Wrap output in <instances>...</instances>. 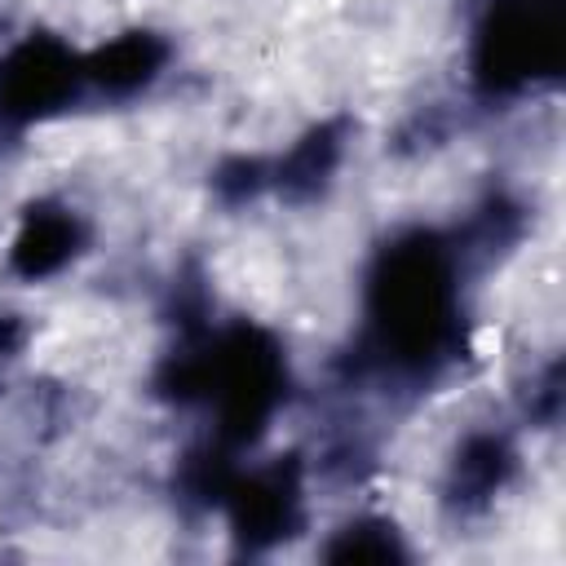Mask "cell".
<instances>
[{
  "label": "cell",
  "mask_w": 566,
  "mask_h": 566,
  "mask_svg": "<svg viewBox=\"0 0 566 566\" xmlns=\"http://www.w3.org/2000/svg\"><path fill=\"white\" fill-rule=\"evenodd\" d=\"M367 318L385 363L407 371L442 363L460 336L455 252L433 234L389 243L367 283Z\"/></svg>",
  "instance_id": "1"
},
{
  "label": "cell",
  "mask_w": 566,
  "mask_h": 566,
  "mask_svg": "<svg viewBox=\"0 0 566 566\" xmlns=\"http://www.w3.org/2000/svg\"><path fill=\"white\" fill-rule=\"evenodd\" d=\"M566 57L562 0H491L473 40V75L491 93L557 80Z\"/></svg>",
  "instance_id": "2"
},
{
  "label": "cell",
  "mask_w": 566,
  "mask_h": 566,
  "mask_svg": "<svg viewBox=\"0 0 566 566\" xmlns=\"http://www.w3.org/2000/svg\"><path fill=\"white\" fill-rule=\"evenodd\" d=\"M190 380L217 402L221 433L248 442L283 398V358L261 332L239 327L190 367Z\"/></svg>",
  "instance_id": "3"
},
{
  "label": "cell",
  "mask_w": 566,
  "mask_h": 566,
  "mask_svg": "<svg viewBox=\"0 0 566 566\" xmlns=\"http://www.w3.org/2000/svg\"><path fill=\"white\" fill-rule=\"evenodd\" d=\"M80 84H84V62L49 35H31L0 62V111L22 124L44 119L62 111L80 93Z\"/></svg>",
  "instance_id": "4"
},
{
  "label": "cell",
  "mask_w": 566,
  "mask_h": 566,
  "mask_svg": "<svg viewBox=\"0 0 566 566\" xmlns=\"http://www.w3.org/2000/svg\"><path fill=\"white\" fill-rule=\"evenodd\" d=\"M296 478L283 469H261L226 486L230 522L243 539H274L296 522Z\"/></svg>",
  "instance_id": "5"
},
{
  "label": "cell",
  "mask_w": 566,
  "mask_h": 566,
  "mask_svg": "<svg viewBox=\"0 0 566 566\" xmlns=\"http://www.w3.org/2000/svg\"><path fill=\"white\" fill-rule=\"evenodd\" d=\"M80 248V217L66 208H31L13 239V270L27 279H44L62 270Z\"/></svg>",
  "instance_id": "6"
},
{
  "label": "cell",
  "mask_w": 566,
  "mask_h": 566,
  "mask_svg": "<svg viewBox=\"0 0 566 566\" xmlns=\"http://www.w3.org/2000/svg\"><path fill=\"white\" fill-rule=\"evenodd\" d=\"M159 66H164V44L146 31H133L111 40L102 53L84 57V80L111 93H137L159 75Z\"/></svg>",
  "instance_id": "7"
},
{
  "label": "cell",
  "mask_w": 566,
  "mask_h": 566,
  "mask_svg": "<svg viewBox=\"0 0 566 566\" xmlns=\"http://www.w3.org/2000/svg\"><path fill=\"white\" fill-rule=\"evenodd\" d=\"M509 447L504 438H469V447L455 460V500H486L491 491H500L504 473H509Z\"/></svg>",
  "instance_id": "8"
}]
</instances>
